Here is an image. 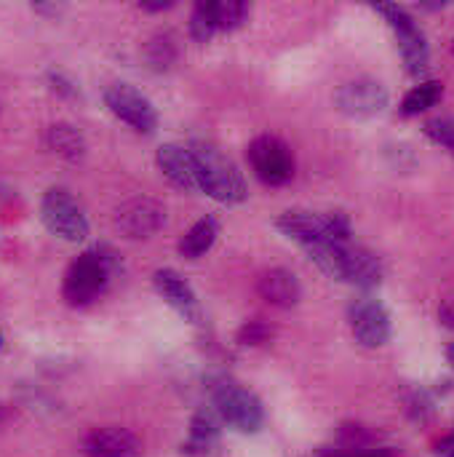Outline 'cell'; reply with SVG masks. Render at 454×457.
<instances>
[{
    "label": "cell",
    "instance_id": "obj_1",
    "mask_svg": "<svg viewBox=\"0 0 454 457\" xmlns=\"http://www.w3.org/2000/svg\"><path fill=\"white\" fill-rule=\"evenodd\" d=\"M120 273V260L110 246H96L78 254L62 281V297L72 308H86L104 295L110 281Z\"/></svg>",
    "mask_w": 454,
    "mask_h": 457
},
{
    "label": "cell",
    "instance_id": "obj_2",
    "mask_svg": "<svg viewBox=\"0 0 454 457\" xmlns=\"http://www.w3.org/2000/svg\"><path fill=\"white\" fill-rule=\"evenodd\" d=\"M276 228L302 249L318 244H351L353 228L351 217L343 212H308V209H289L276 220Z\"/></svg>",
    "mask_w": 454,
    "mask_h": 457
},
{
    "label": "cell",
    "instance_id": "obj_3",
    "mask_svg": "<svg viewBox=\"0 0 454 457\" xmlns=\"http://www.w3.org/2000/svg\"><path fill=\"white\" fill-rule=\"evenodd\" d=\"M193 153L201 166V185H203L206 195H211L214 201H219L225 206H235V204L246 201V195H249L246 179L227 155H222L211 145H195Z\"/></svg>",
    "mask_w": 454,
    "mask_h": 457
},
{
    "label": "cell",
    "instance_id": "obj_4",
    "mask_svg": "<svg viewBox=\"0 0 454 457\" xmlns=\"http://www.w3.org/2000/svg\"><path fill=\"white\" fill-rule=\"evenodd\" d=\"M375 11L385 19V24L393 29L401 59L407 64V72L412 78H423L431 67V48H428V37L423 32V27L412 19V13L401 5L393 3H377Z\"/></svg>",
    "mask_w": 454,
    "mask_h": 457
},
{
    "label": "cell",
    "instance_id": "obj_5",
    "mask_svg": "<svg viewBox=\"0 0 454 457\" xmlns=\"http://www.w3.org/2000/svg\"><path fill=\"white\" fill-rule=\"evenodd\" d=\"M211 402L219 420L238 434H257L265 423L262 402L249 388L233 380H219L217 386H211Z\"/></svg>",
    "mask_w": 454,
    "mask_h": 457
},
{
    "label": "cell",
    "instance_id": "obj_6",
    "mask_svg": "<svg viewBox=\"0 0 454 457\" xmlns=\"http://www.w3.org/2000/svg\"><path fill=\"white\" fill-rule=\"evenodd\" d=\"M40 222L67 244H80L88 236V220L80 204L64 187H48L40 198Z\"/></svg>",
    "mask_w": 454,
    "mask_h": 457
},
{
    "label": "cell",
    "instance_id": "obj_7",
    "mask_svg": "<svg viewBox=\"0 0 454 457\" xmlns=\"http://www.w3.org/2000/svg\"><path fill=\"white\" fill-rule=\"evenodd\" d=\"M246 155H249L254 174L270 187H281L294 177V153L284 139H278L273 134L257 137L249 145Z\"/></svg>",
    "mask_w": 454,
    "mask_h": 457
},
{
    "label": "cell",
    "instance_id": "obj_8",
    "mask_svg": "<svg viewBox=\"0 0 454 457\" xmlns=\"http://www.w3.org/2000/svg\"><path fill=\"white\" fill-rule=\"evenodd\" d=\"M334 104L343 115H348L353 120H372L388 110L391 94L375 78H356V80H348L337 88Z\"/></svg>",
    "mask_w": 454,
    "mask_h": 457
},
{
    "label": "cell",
    "instance_id": "obj_9",
    "mask_svg": "<svg viewBox=\"0 0 454 457\" xmlns=\"http://www.w3.org/2000/svg\"><path fill=\"white\" fill-rule=\"evenodd\" d=\"M104 104H107V110L118 120H123L136 134H153L158 129V112H155L153 102L142 91H136L134 86H128V83H112V86H107Z\"/></svg>",
    "mask_w": 454,
    "mask_h": 457
},
{
    "label": "cell",
    "instance_id": "obj_10",
    "mask_svg": "<svg viewBox=\"0 0 454 457\" xmlns=\"http://www.w3.org/2000/svg\"><path fill=\"white\" fill-rule=\"evenodd\" d=\"M112 222L120 236H126L131 241H144V238H153L166 225V209L161 201L139 195V198L120 204L115 209Z\"/></svg>",
    "mask_w": 454,
    "mask_h": 457
},
{
    "label": "cell",
    "instance_id": "obj_11",
    "mask_svg": "<svg viewBox=\"0 0 454 457\" xmlns=\"http://www.w3.org/2000/svg\"><path fill=\"white\" fill-rule=\"evenodd\" d=\"M348 321H351V332H353L359 345L383 348V345L391 343L393 324H391V313L385 311L383 303H377V300H356L351 305V311H348Z\"/></svg>",
    "mask_w": 454,
    "mask_h": 457
},
{
    "label": "cell",
    "instance_id": "obj_12",
    "mask_svg": "<svg viewBox=\"0 0 454 457\" xmlns=\"http://www.w3.org/2000/svg\"><path fill=\"white\" fill-rule=\"evenodd\" d=\"M155 163L163 171V177L177 185L179 190H190V193H203L201 185V166L198 158L193 153V147H182V145H161L155 153Z\"/></svg>",
    "mask_w": 454,
    "mask_h": 457
},
{
    "label": "cell",
    "instance_id": "obj_13",
    "mask_svg": "<svg viewBox=\"0 0 454 457\" xmlns=\"http://www.w3.org/2000/svg\"><path fill=\"white\" fill-rule=\"evenodd\" d=\"M153 287L155 292L190 324H198L201 321V303L193 292V287L171 268H161L153 273Z\"/></svg>",
    "mask_w": 454,
    "mask_h": 457
},
{
    "label": "cell",
    "instance_id": "obj_14",
    "mask_svg": "<svg viewBox=\"0 0 454 457\" xmlns=\"http://www.w3.org/2000/svg\"><path fill=\"white\" fill-rule=\"evenodd\" d=\"M257 295L273 305V308H281V311H289L294 305H300L302 300V284L300 278L286 270V268H270L265 273H260L257 278Z\"/></svg>",
    "mask_w": 454,
    "mask_h": 457
},
{
    "label": "cell",
    "instance_id": "obj_15",
    "mask_svg": "<svg viewBox=\"0 0 454 457\" xmlns=\"http://www.w3.org/2000/svg\"><path fill=\"white\" fill-rule=\"evenodd\" d=\"M86 457H136L142 453L139 439L120 426L94 428L83 442Z\"/></svg>",
    "mask_w": 454,
    "mask_h": 457
},
{
    "label": "cell",
    "instance_id": "obj_16",
    "mask_svg": "<svg viewBox=\"0 0 454 457\" xmlns=\"http://www.w3.org/2000/svg\"><path fill=\"white\" fill-rule=\"evenodd\" d=\"M345 284H353L359 289H375L383 281V262L375 252L359 246V244H348L345 246Z\"/></svg>",
    "mask_w": 454,
    "mask_h": 457
},
{
    "label": "cell",
    "instance_id": "obj_17",
    "mask_svg": "<svg viewBox=\"0 0 454 457\" xmlns=\"http://www.w3.org/2000/svg\"><path fill=\"white\" fill-rule=\"evenodd\" d=\"M222 420L219 415L211 410H201L193 415L190 420V434H187V442L182 445V455L190 457H206L211 453V447L217 445L219 439V431H222Z\"/></svg>",
    "mask_w": 454,
    "mask_h": 457
},
{
    "label": "cell",
    "instance_id": "obj_18",
    "mask_svg": "<svg viewBox=\"0 0 454 457\" xmlns=\"http://www.w3.org/2000/svg\"><path fill=\"white\" fill-rule=\"evenodd\" d=\"M45 145L51 153H56L59 158L78 163L86 158V139L83 134L72 126V123H54L45 131Z\"/></svg>",
    "mask_w": 454,
    "mask_h": 457
},
{
    "label": "cell",
    "instance_id": "obj_19",
    "mask_svg": "<svg viewBox=\"0 0 454 457\" xmlns=\"http://www.w3.org/2000/svg\"><path fill=\"white\" fill-rule=\"evenodd\" d=\"M219 238V222L214 217H203L198 220L179 241V254L185 260H201L206 252H211V246Z\"/></svg>",
    "mask_w": 454,
    "mask_h": 457
},
{
    "label": "cell",
    "instance_id": "obj_20",
    "mask_svg": "<svg viewBox=\"0 0 454 457\" xmlns=\"http://www.w3.org/2000/svg\"><path fill=\"white\" fill-rule=\"evenodd\" d=\"M144 59L147 64L155 70V72H166L177 64L179 59V40L174 32L163 29V32H155L147 46H144Z\"/></svg>",
    "mask_w": 454,
    "mask_h": 457
},
{
    "label": "cell",
    "instance_id": "obj_21",
    "mask_svg": "<svg viewBox=\"0 0 454 457\" xmlns=\"http://www.w3.org/2000/svg\"><path fill=\"white\" fill-rule=\"evenodd\" d=\"M444 96V83L442 80H420L412 91H407L404 102H401V115L404 118H415L431 107H436Z\"/></svg>",
    "mask_w": 454,
    "mask_h": 457
},
{
    "label": "cell",
    "instance_id": "obj_22",
    "mask_svg": "<svg viewBox=\"0 0 454 457\" xmlns=\"http://www.w3.org/2000/svg\"><path fill=\"white\" fill-rule=\"evenodd\" d=\"M217 32H219V24H217V3L214 0L195 3V8L190 13V37L195 43H209Z\"/></svg>",
    "mask_w": 454,
    "mask_h": 457
},
{
    "label": "cell",
    "instance_id": "obj_23",
    "mask_svg": "<svg viewBox=\"0 0 454 457\" xmlns=\"http://www.w3.org/2000/svg\"><path fill=\"white\" fill-rule=\"evenodd\" d=\"M334 447H343V450H372V447H380L377 445V434L361 423H343L340 431H337V445Z\"/></svg>",
    "mask_w": 454,
    "mask_h": 457
},
{
    "label": "cell",
    "instance_id": "obj_24",
    "mask_svg": "<svg viewBox=\"0 0 454 457\" xmlns=\"http://www.w3.org/2000/svg\"><path fill=\"white\" fill-rule=\"evenodd\" d=\"M249 5L244 0H219L217 3V24H219V32H233L238 27L246 24L249 19Z\"/></svg>",
    "mask_w": 454,
    "mask_h": 457
},
{
    "label": "cell",
    "instance_id": "obj_25",
    "mask_svg": "<svg viewBox=\"0 0 454 457\" xmlns=\"http://www.w3.org/2000/svg\"><path fill=\"white\" fill-rule=\"evenodd\" d=\"M425 137L454 155V118H433L423 126Z\"/></svg>",
    "mask_w": 454,
    "mask_h": 457
},
{
    "label": "cell",
    "instance_id": "obj_26",
    "mask_svg": "<svg viewBox=\"0 0 454 457\" xmlns=\"http://www.w3.org/2000/svg\"><path fill=\"white\" fill-rule=\"evenodd\" d=\"M270 337H273V327H270L268 321H262V319L246 321V324L238 329V335H235L238 345H246V348H257V345L268 343Z\"/></svg>",
    "mask_w": 454,
    "mask_h": 457
},
{
    "label": "cell",
    "instance_id": "obj_27",
    "mask_svg": "<svg viewBox=\"0 0 454 457\" xmlns=\"http://www.w3.org/2000/svg\"><path fill=\"white\" fill-rule=\"evenodd\" d=\"M318 457H396L393 447H372V450H343V447H321Z\"/></svg>",
    "mask_w": 454,
    "mask_h": 457
},
{
    "label": "cell",
    "instance_id": "obj_28",
    "mask_svg": "<svg viewBox=\"0 0 454 457\" xmlns=\"http://www.w3.org/2000/svg\"><path fill=\"white\" fill-rule=\"evenodd\" d=\"M407 410H409V415H412L415 420H425V418L431 415V410H433V402H431V396H428L425 391H415V394L407 399Z\"/></svg>",
    "mask_w": 454,
    "mask_h": 457
},
{
    "label": "cell",
    "instance_id": "obj_29",
    "mask_svg": "<svg viewBox=\"0 0 454 457\" xmlns=\"http://www.w3.org/2000/svg\"><path fill=\"white\" fill-rule=\"evenodd\" d=\"M48 83H51V91H56L59 96H78V86L62 72H48Z\"/></svg>",
    "mask_w": 454,
    "mask_h": 457
},
{
    "label": "cell",
    "instance_id": "obj_30",
    "mask_svg": "<svg viewBox=\"0 0 454 457\" xmlns=\"http://www.w3.org/2000/svg\"><path fill=\"white\" fill-rule=\"evenodd\" d=\"M439 319H442V324H444L447 329H454V300L442 303V308H439Z\"/></svg>",
    "mask_w": 454,
    "mask_h": 457
},
{
    "label": "cell",
    "instance_id": "obj_31",
    "mask_svg": "<svg viewBox=\"0 0 454 457\" xmlns=\"http://www.w3.org/2000/svg\"><path fill=\"white\" fill-rule=\"evenodd\" d=\"M139 8H142V11H147V13H158V11H169V8H174V3H171V0H155V3L142 0V3H139Z\"/></svg>",
    "mask_w": 454,
    "mask_h": 457
},
{
    "label": "cell",
    "instance_id": "obj_32",
    "mask_svg": "<svg viewBox=\"0 0 454 457\" xmlns=\"http://www.w3.org/2000/svg\"><path fill=\"white\" fill-rule=\"evenodd\" d=\"M32 11L35 13H45V16H59L64 11V5H59V3H35Z\"/></svg>",
    "mask_w": 454,
    "mask_h": 457
},
{
    "label": "cell",
    "instance_id": "obj_33",
    "mask_svg": "<svg viewBox=\"0 0 454 457\" xmlns=\"http://www.w3.org/2000/svg\"><path fill=\"white\" fill-rule=\"evenodd\" d=\"M439 457H454V434H450V436L439 445Z\"/></svg>",
    "mask_w": 454,
    "mask_h": 457
},
{
    "label": "cell",
    "instance_id": "obj_34",
    "mask_svg": "<svg viewBox=\"0 0 454 457\" xmlns=\"http://www.w3.org/2000/svg\"><path fill=\"white\" fill-rule=\"evenodd\" d=\"M447 361L452 364V370H454V343H450V348H447Z\"/></svg>",
    "mask_w": 454,
    "mask_h": 457
},
{
    "label": "cell",
    "instance_id": "obj_35",
    "mask_svg": "<svg viewBox=\"0 0 454 457\" xmlns=\"http://www.w3.org/2000/svg\"><path fill=\"white\" fill-rule=\"evenodd\" d=\"M0 348H3V335H0Z\"/></svg>",
    "mask_w": 454,
    "mask_h": 457
},
{
    "label": "cell",
    "instance_id": "obj_36",
    "mask_svg": "<svg viewBox=\"0 0 454 457\" xmlns=\"http://www.w3.org/2000/svg\"><path fill=\"white\" fill-rule=\"evenodd\" d=\"M452 51H454V43H452Z\"/></svg>",
    "mask_w": 454,
    "mask_h": 457
}]
</instances>
